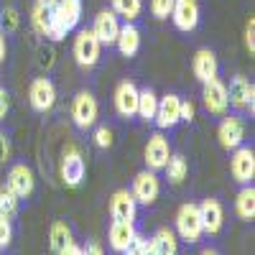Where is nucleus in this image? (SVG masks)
Masks as SVG:
<instances>
[{
  "label": "nucleus",
  "instance_id": "0eeeda50",
  "mask_svg": "<svg viewBox=\"0 0 255 255\" xmlns=\"http://www.w3.org/2000/svg\"><path fill=\"white\" fill-rule=\"evenodd\" d=\"M28 102L36 113H49L56 105V87L49 77H36L28 87Z\"/></svg>",
  "mask_w": 255,
  "mask_h": 255
},
{
  "label": "nucleus",
  "instance_id": "e433bc0d",
  "mask_svg": "<svg viewBox=\"0 0 255 255\" xmlns=\"http://www.w3.org/2000/svg\"><path fill=\"white\" fill-rule=\"evenodd\" d=\"M8 110H10V97H8V92H5V87L0 84V123L5 120V115H8Z\"/></svg>",
  "mask_w": 255,
  "mask_h": 255
},
{
  "label": "nucleus",
  "instance_id": "1a4fd4ad",
  "mask_svg": "<svg viewBox=\"0 0 255 255\" xmlns=\"http://www.w3.org/2000/svg\"><path fill=\"white\" fill-rule=\"evenodd\" d=\"M202 100H204V108L212 113V115H225L227 108H230V100H227V84L215 77L202 84Z\"/></svg>",
  "mask_w": 255,
  "mask_h": 255
},
{
  "label": "nucleus",
  "instance_id": "58836bf2",
  "mask_svg": "<svg viewBox=\"0 0 255 255\" xmlns=\"http://www.w3.org/2000/svg\"><path fill=\"white\" fill-rule=\"evenodd\" d=\"M8 158H10V140H8V135L0 133V163H5Z\"/></svg>",
  "mask_w": 255,
  "mask_h": 255
},
{
  "label": "nucleus",
  "instance_id": "bb28decb",
  "mask_svg": "<svg viewBox=\"0 0 255 255\" xmlns=\"http://www.w3.org/2000/svg\"><path fill=\"white\" fill-rule=\"evenodd\" d=\"M163 171H166V179L176 186V184H181L186 179L189 163H186V158L181 153H171V156H168V161H166V166H163Z\"/></svg>",
  "mask_w": 255,
  "mask_h": 255
},
{
  "label": "nucleus",
  "instance_id": "393cba45",
  "mask_svg": "<svg viewBox=\"0 0 255 255\" xmlns=\"http://www.w3.org/2000/svg\"><path fill=\"white\" fill-rule=\"evenodd\" d=\"M235 212H238V217L245 220V222L255 220V189H253V184H245V186L238 191Z\"/></svg>",
  "mask_w": 255,
  "mask_h": 255
},
{
  "label": "nucleus",
  "instance_id": "2f4dec72",
  "mask_svg": "<svg viewBox=\"0 0 255 255\" xmlns=\"http://www.w3.org/2000/svg\"><path fill=\"white\" fill-rule=\"evenodd\" d=\"M95 145H97V148H102V151L113 145V130H110L108 125H100L97 130H95Z\"/></svg>",
  "mask_w": 255,
  "mask_h": 255
},
{
  "label": "nucleus",
  "instance_id": "7c9ffc66",
  "mask_svg": "<svg viewBox=\"0 0 255 255\" xmlns=\"http://www.w3.org/2000/svg\"><path fill=\"white\" fill-rule=\"evenodd\" d=\"M171 8H174V0H151V13L156 20H166L171 15Z\"/></svg>",
  "mask_w": 255,
  "mask_h": 255
},
{
  "label": "nucleus",
  "instance_id": "f704fd0d",
  "mask_svg": "<svg viewBox=\"0 0 255 255\" xmlns=\"http://www.w3.org/2000/svg\"><path fill=\"white\" fill-rule=\"evenodd\" d=\"M13 240V227H10V220L0 215V248H8Z\"/></svg>",
  "mask_w": 255,
  "mask_h": 255
},
{
  "label": "nucleus",
  "instance_id": "c85d7f7f",
  "mask_svg": "<svg viewBox=\"0 0 255 255\" xmlns=\"http://www.w3.org/2000/svg\"><path fill=\"white\" fill-rule=\"evenodd\" d=\"M113 13L128 23H133V20L143 13V0H113Z\"/></svg>",
  "mask_w": 255,
  "mask_h": 255
},
{
  "label": "nucleus",
  "instance_id": "423d86ee",
  "mask_svg": "<svg viewBox=\"0 0 255 255\" xmlns=\"http://www.w3.org/2000/svg\"><path fill=\"white\" fill-rule=\"evenodd\" d=\"M230 174L238 184H253V176H255V151L248 145H238L232 151V158H230Z\"/></svg>",
  "mask_w": 255,
  "mask_h": 255
},
{
  "label": "nucleus",
  "instance_id": "412c9836",
  "mask_svg": "<svg viewBox=\"0 0 255 255\" xmlns=\"http://www.w3.org/2000/svg\"><path fill=\"white\" fill-rule=\"evenodd\" d=\"M191 72H194V77L204 84L209 79H215L217 72H220V64H217V56L212 49H199L194 54V59H191Z\"/></svg>",
  "mask_w": 255,
  "mask_h": 255
},
{
  "label": "nucleus",
  "instance_id": "49530a36",
  "mask_svg": "<svg viewBox=\"0 0 255 255\" xmlns=\"http://www.w3.org/2000/svg\"><path fill=\"white\" fill-rule=\"evenodd\" d=\"M0 255H3V248H0Z\"/></svg>",
  "mask_w": 255,
  "mask_h": 255
},
{
  "label": "nucleus",
  "instance_id": "a19ab883",
  "mask_svg": "<svg viewBox=\"0 0 255 255\" xmlns=\"http://www.w3.org/2000/svg\"><path fill=\"white\" fill-rule=\"evenodd\" d=\"M84 255H105V253H102V248H100L97 243H90L87 250H84Z\"/></svg>",
  "mask_w": 255,
  "mask_h": 255
},
{
  "label": "nucleus",
  "instance_id": "a878e982",
  "mask_svg": "<svg viewBox=\"0 0 255 255\" xmlns=\"http://www.w3.org/2000/svg\"><path fill=\"white\" fill-rule=\"evenodd\" d=\"M156 108H158V95L151 90V87H145V90H138V118L145 120V123H153L156 118Z\"/></svg>",
  "mask_w": 255,
  "mask_h": 255
},
{
  "label": "nucleus",
  "instance_id": "9b49d317",
  "mask_svg": "<svg viewBox=\"0 0 255 255\" xmlns=\"http://www.w3.org/2000/svg\"><path fill=\"white\" fill-rule=\"evenodd\" d=\"M84 171H87V166H84V158L79 153V148L69 145L67 151H64V156H61V181L74 189V186L82 184Z\"/></svg>",
  "mask_w": 255,
  "mask_h": 255
},
{
  "label": "nucleus",
  "instance_id": "37998d69",
  "mask_svg": "<svg viewBox=\"0 0 255 255\" xmlns=\"http://www.w3.org/2000/svg\"><path fill=\"white\" fill-rule=\"evenodd\" d=\"M38 3H44L46 8H54V5H56V0H38Z\"/></svg>",
  "mask_w": 255,
  "mask_h": 255
},
{
  "label": "nucleus",
  "instance_id": "a18cd8bd",
  "mask_svg": "<svg viewBox=\"0 0 255 255\" xmlns=\"http://www.w3.org/2000/svg\"><path fill=\"white\" fill-rule=\"evenodd\" d=\"M199 255H220V253H217V250H209V248H207V250H202Z\"/></svg>",
  "mask_w": 255,
  "mask_h": 255
},
{
  "label": "nucleus",
  "instance_id": "dca6fc26",
  "mask_svg": "<svg viewBox=\"0 0 255 255\" xmlns=\"http://www.w3.org/2000/svg\"><path fill=\"white\" fill-rule=\"evenodd\" d=\"M54 20L64 28V31H74L79 28V20H82V0H56V5L51 8Z\"/></svg>",
  "mask_w": 255,
  "mask_h": 255
},
{
  "label": "nucleus",
  "instance_id": "aec40b11",
  "mask_svg": "<svg viewBox=\"0 0 255 255\" xmlns=\"http://www.w3.org/2000/svg\"><path fill=\"white\" fill-rule=\"evenodd\" d=\"M199 217H202V227L207 235H217L225 225V212H222V204L217 199H204L199 204Z\"/></svg>",
  "mask_w": 255,
  "mask_h": 255
},
{
  "label": "nucleus",
  "instance_id": "ea45409f",
  "mask_svg": "<svg viewBox=\"0 0 255 255\" xmlns=\"http://www.w3.org/2000/svg\"><path fill=\"white\" fill-rule=\"evenodd\" d=\"M59 255H84V248H79L77 243H69L67 248H64Z\"/></svg>",
  "mask_w": 255,
  "mask_h": 255
},
{
  "label": "nucleus",
  "instance_id": "c756f323",
  "mask_svg": "<svg viewBox=\"0 0 255 255\" xmlns=\"http://www.w3.org/2000/svg\"><path fill=\"white\" fill-rule=\"evenodd\" d=\"M18 204H20V197L15 194V191H10L5 184L0 186V215L3 217H15L18 215Z\"/></svg>",
  "mask_w": 255,
  "mask_h": 255
},
{
  "label": "nucleus",
  "instance_id": "2eb2a0df",
  "mask_svg": "<svg viewBox=\"0 0 255 255\" xmlns=\"http://www.w3.org/2000/svg\"><path fill=\"white\" fill-rule=\"evenodd\" d=\"M217 138H220V145L225 151H235V148L243 145V140H245V123L238 115L225 118L217 128Z\"/></svg>",
  "mask_w": 255,
  "mask_h": 255
},
{
  "label": "nucleus",
  "instance_id": "20e7f679",
  "mask_svg": "<svg viewBox=\"0 0 255 255\" xmlns=\"http://www.w3.org/2000/svg\"><path fill=\"white\" fill-rule=\"evenodd\" d=\"M31 26L36 28V33H41L44 38L54 41V44L64 41V36H67V31H64L56 20H54L51 8H46L44 3H38V0H36V5L31 8Z\"/></svg>",
  "mask_w": 255,
  "mask_h": 255
},
{
  "label": "nucleus",
  "instance_id": "b1692460",
  "mask_svg": "<svg viewBox=\"0 0 255 255\" xmlns=\"http://www.w3.org/2000/svg\"><path fill=\"white\" fill-rule=\"evenodd\" d=\"M148 243L156 250V255H179V240L168 227H161Z\"/></svg>",
  "mask_w": 255,
  "mask_h": 255
},
{
  "label": "nucleus",
  "instance_id": "72a5a7b5",
  "mask_svg": "<svg viewBox=\"0 0 255 255\" xmlns=\"http://www.w3.org/2000/svg\"><path fill=\"white\" fill-rule=\"evenodd\" d=\"M145 245H148V240L135 232V238L130 240V245L123 250V255H143V253H145Z\"/></svg>",
  "mask_w": 255,
  "mask_h": 255
},
{
  "label": "nucleus",
  "instance_id": "6ab92c4d",
  "mask_svg": "<svg viewBox=\"0 0 255 255\" xmlns=\"http://www.w3.org/2000/svg\"><path fill=\"white\" fill-rule=\"evenodd\" d=\"M135 212H138V202L133 199V194L128 189H120L110 199V217L120 220V222H135Z\"/></svg>",
  "mask_w": 255,
  "mask_h": 255
},
{
  "label": "nucleus",
  "instance_id": "39448f33",
  "mask_svg": "<svg viewBox=\"0 0 255 255\" xmlns=\"http://www.w3.org/2000/svg\"><path fill=\"white\" fill-rule=\"evenodd\" d=\"M227 100H230V108L253 115L255 113V87H253V82H248V77H243V74L232 77L230 87H227Z\"/></svg>",
  "mask_w": 255,
  "mask_h": 255
},
{
  "label": "nucleus",
  "instance_id": "4c0bfd02",
  "mask_svg": "<svg viewBox=\"0 0 255 255\" xmlns=\"http://www.w3.org/2000/svg\"><path fill=\"white\" fill-rule=\"evenodd\" d=\"M191 120H194V105H191V100H181V123Z\"/></svg>",
  "mask_w": 255,
  "mask_h": 255
},
{
  "label": "nucleus",
  "instance_id": "4468645a",
  "mask_svg": "<svg viewBox=\"0 0 255 255\" xmlns=\"http://www.w3.org/2000/svg\"><path fill=\"white\" fill-rule=\"evenodd\" d=\"M115 110L120 118H135L138 113V87L135 82L130 79H123L118 87H115Z\"/></svg>",
  "mask_w": 255,
  "mask_h": 255
},
{
  "label": "nucleus",
  "instance_id": "6e6552de",
  "mask_svg": "<svg viewBox=\"0 0 255 255\" xmlns=\"http://www.w3.org/2000/svg\"><path fill=\"white\" fill-rule=\"evenodd\" d=\"M130 194H133V199H135L138 204H143V207H151V204L158 199V194H161V184H158L156 171H148V168H145V171L135 174Z\"/></svg>",
  "mask_w": 255,
  "mask_h": 255
},
{
  "label": "nucleus",
  "instance_id": "9d476101",
  "mask_svg": "<svg viewBox=\"0 0 255 255\" xmlns=\"http://www.w3.org/2000/svg\"><path fill=\"white\" fill-rule=\"evenodd\" d=\"M153 123L158 125V130H171L181 123V97L179 95H163L158 97V108H156V118Z\"/></svg>",
  "mask_w": 255,
  "mask_h": 255
},
{
  "label": "nucleus",
  "instance_id": "cd10ccee",
  "mask_svg": "<svg viewBox=\"0 0 255 255\" xmlns=\"http://www.w3.org/2000/svg\"><path fill=\"white\" fill-rule=\"evenodd\" d=\"M69 243H72V230L67 227V222H54L51 230H49V248H51V253L59 255Z\"/></svg>",
  "mask_w": 255,
  "mask_h": 255
},
{
  "label": "nucleus",
  "instance_id": "ddd939ff",
  "mask_svg": "<svg viewBox=\"0 0 255 255\" xmlns=\"http://www.w3.org/2000/svg\"><path fill=\"white\" fill-rule=\"evenodd\" d=\"M199 3L197 0H174V8H171V18L174 20V26L184 33L189 31H194L199 26Z\"/></svg>",
  "mask_w": 255,
  "mask_h": 255
},
{
  "label": "nucleus",
  "instance_id": "f8f14e48",
  "mask_svg": "<svg viewBox=\"0 0 255 255\" xmlns=\"http://www.w3.org/2000/svg\"><path fill=\"white\" fill-rule=\"evenodd\" d=\"M143 156H145L148 171H163L168 156H171V145H168L166 135L163 133H153L151 138H148V143H145Z\"/></svg>",
  "mask_w": 255,
  "mask_h": 255
},
{
  "label": "nucleus",
  "instance_id": "c9c22d12",
  "mask_svg": "<svg viewBox=\"0 0 255 255\" xmlns=\"http://www.w3.org/2000/svg\"><path fill=\"white\" fill-rule=\"evenodd\" d=\"M245 49L255 54V18H250L245 23Z\"/></svg>",
  "mask_w": 255,
  "mask_h": 255
},
{
  "label": "nucleus",
  "instance_id": "79ce46f5",
  "mask_svg": "<svg viewBox=\"0 0 255 255\" xmlns=\"http://www.w3.org/2000/svg\"><path fill=\"white\" fill-rule=\"evenodd\" d=\"M5 51H8V46H5V33H3V28H0V61L5 59Z\"/></svg>",
  "mask_w": 255,
  "mask_h": 255
},
{
  "label": "nucleus",
  "instance_id": "4be33fe9",
  "mask_svg": "<svg viewBox=\"0 0 255 255\" xmlns=\"http://www.w3.org/2000/svg\"><path fill=\"white\" fill-rule=\"evenodd\" d=\"M115 46H118V51L125 59H133L140 51V31H138V26L135 23H128V20H125V23H120Z\"/></svg>",
  "mask_w": 255,
  "mask_h": 255
},
{
  "label": "nucleus",
  "instance_id": "c03bdc74",
  "mask_svg": "<svg viewBox=\"0 0 255 255\" xmlns=\"http://www.w3.org/2000/svg\"><path fill=\"white\" fill-rule=\"evenodd\" d=\"M143 255H156V250L151 248V243H148V245H145V253H143Z\"/></svg>",
  "mask_w": 255,
  "mask_h": 255
},
{
  "label": "nucleus",
  "instance_id": "f3484780",
  "mask_svg": "<svg viewBox=\"0 0 255 255\" xmlns=\"http://www.w3.org/2000/svg\"><path fill=\"white\" fill-rule=\"evenodd\" d=\"M92 31H95V36L100 38L102 46H113L115 38H118V31H120V18H118L113 10H100V13L95 15Z\"/></svg>",
  "mask_w": 255,
  "mask_h": 255
},
{
  "label": "nucleus",
  "instance_id": "5701e85b",
  "mask_svg": "<svg viewBox=\"0 0 255 255\" xmlns=\"http://www.w3.org/2000/svg\"><path fill=\"white\" fill-rule=\"evenodd\" d=\"M110 248L115 253H123L128 245H130V240L135 238V225L133 222H120V220H113L110 225Z\"/></svg>",
  "mask_w": 255,
  "mask_h": 255
},
{
  "label": "nucleus",
  "instance_id": "f257e3e1",
  "mask_svg": "<svg viewBox=\"0 0 255 255\" xmlns=\"http://www.w3.org/2000/svg\"><path fill=\"white\" fill-rule=\"evenodd\" d=\"M72 54H74V61L79 64L82 69H92L95 64L100 61L102 44H100V38L95 36L92 28H79L77 31L74 44H72Z\"/></svg>",
  "mask_w": 255,
  "mask_h": 255
},
{
  "label": "nucleus",
  "instance_id": "a211bd4d",
  "mask_svg": "<svg viewBox=\"0 0 255 255\" xmlns=\"http://www.w3.org/2000/svg\"><path fill=\"white\" fill-rule=\"evenodd\" d=\"M10 191H15V194L20 199H26L33 194L36 189V179H33V171L26 166V163H15L10 171H8V184H5Z\"/></svg>",
  "mask_w": 255,
  "mask_h": 255
},
{
  "label": "nucleus",
  "instance_id": "473e14b6",
  "mask_svg": "<svg viewBox=\"0 0 255 255\" xmlns=\"http://www.w3.org/2000/svg\"><path fill=\"white\" fill-rule=\"evenodd\" d=\"M0 23L5 26V31H15L18 23H20L18 10H15V8H5V10H3V18H0ZM3 26H0V28H3Z\"/></svg>",
  "mask_w": 255,
  "mask_h": 255
},
{
  "label": "nucleus",
  "instance_id": "f03ea898",
  "mask_svg": "<svg viewBox=\"0 0 255 255\" xmlns=\"http://www.w3.org/2000/svg\"><path fill=\"white\" fill-rule=\"evenodd\" d=\"M176 232L186 243H199L202 240L204 227H202V217H199V204L186 202V204L179 207V212H176Z\"/></svg>",
  "mask_w": 255,
  "mask_h": 255
},
{
  "label": "nucleus",
  "instance_id": "7ed1b4c3",
  "mask_svg": "<svg viewBox=\"0 0 255 255\" xmlns=\"http://www.w3.org/2000/svg\"><path fill=\"white\" fill-rule=\"evenodd\" d=\"M72 123L79 128V130H90V128L97 123L100 115V105L95 100L92 92H77L72 100Z\"/></svg>",
  "mask_w": 255,
  "mask_h": 255
}]
</instances>
